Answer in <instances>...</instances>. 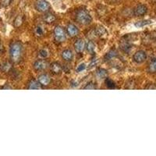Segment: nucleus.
Returning <instances> with one entry per match:
<instances>
[{
    "label": "nucleus",
    "mask_w": 156,
    "mask_h": 156,
    "mask_svg": "<svg viewBox=\"0 0 156 156\" xmlns=\"http://www.w3.org/2000/svg\"><path fill=\"white\" fill-rule=\"evenodd\" d=\"M23 45L19 41H14L10 44L9 47V56L12 62L16 63L20 62L22 56Z\"/></svg>",
    "instance_id": "obj_1"
},
{
    "label": "nucleus",
    "mask_w": 156,
    "mask_h": 156,
    "mask_svg": "<svg viewBox=\"0 0 156 156\" xmlns=\"http://www.w3.org/2000/svg\"><path fill=\"white\" fill-rule=\"evenodd\" d=\"M76 20L82 25H89L92 22V16L87 9H82L78 10L76 13Z\"/></svg>",
    "instance_id": "obj_2"
},
{
    "label": "nucleus",
    "mask_w": 156,
    "mask_h": 156,
    "mask_svg": "<svg viewBox=\"0 0 156 156\" xmlns=\"http://www.w3.org/2000/svg\"><path fill=\"white\" fill-rule=\"evenodd\" d=\"M53 34L55 41H57L58 42H62L66 40V32L62 26H56L54 29Z\"/></svg>",
    "instance_id": "obj_3"
},
{
    "label": "nucleus",
    "mask_w": 156,
    "mask_h": 156,
    "mask_svg": "<svg viewBox=\"0 0 156 156\" xmlns=\"http://www.w3.org/2000/svg\"><path fill=\"white\" fill-rule=\"evenodd\" d=\"M34 8L40 12H46L50 9V4L47 0H35Z\"/></svg>",
    "instance_id": "obj_4"
},
{
    "label": "nucleus",
    "mask_w": 156,
    "mask_h": 156,
    "mask_svg": "<svg viewBox=\"0 0 156 156\" xmlns=\"http://www.w3.org/2000/svg\"><path fill=\"white\" fill-rule=\"evenodd\" d=\"M147 59V54L143 50H139L136 51L133 55V60L136 63H143Z\"/></svg>",
    "instance_id": "obj_5"
},
{
    "label": "nucleus",
    "mask_w": 156,
    "mask_h": 156,
    "mask_svg": "<svg viewBox=\"0 0 156 156\" xmlns=\"http://www.w3.org/2000/svg\"><path fill=\"white\" fill-rule=\"evenodd\" d=\"M33 67H34V69L36 71L44 70V69L48 67V62H47L46 60H44V58L37 59L33 64Z\"/></svg>",
    "instance_id": "obj_6"
},
{
    "label": "nucleus",
    "mask_w": 156,
    "mask_h": 156,
    "mask_svg": "<svg viewBox=\"0 0 156 156\" xmlns=\"http://www.w3.org/2000/svg\"><path fill=\"white\" fill-rule=\"evenodd\" d=\"M147 7L144 4H139L133 9V15L135 16H143L147 13Z\"/></svg>",
    "instance_id": "obj_7"
},
{
    "label": "nucleus",
    "mask_w": 156,
    "mask_h": 156,
    "mask_svg": "<svg viewBox=\"0 0 156 156\" xmlns=\"http://www.w3.org/2000/svg\"><path fill=\"white\" fill-rule=\"evenodd\" d=\"M50 70L53 74L58 75L62 72V66L59 62H54L50 64Z\"/></svg>",
    "instance_id": "obj_8"
},
{
    "label": "nucleus",
    "mask_w": 156,
    "mask_h": 156,
    "mask_svg": "<svg viewBox=\"0 0 156 156\" xmlns=\"http://www.w3.org/2000/svg\"><path fill=\"white\" fill-rule=\"evenodd\" d=\"M66 31H67V34H69L70 37H74L78 35L79 34V29L76 27V25L73 24V23H69L66 27Z\"/></svg>",
    "instance_id": "obj_9"
},
{
    "label": "nucleus",
    "mask_w": 156,
    "mask_h": 156,
    "mask_svg": "<svg viewBox=\"0 0 156 156\" xmlns=\"http://www.w3.org/2000/svg\"><path fill=\"white\" fill-rule=\"evenodd\" d=\"M37 80H38V82L42 87L43 86L45 87V86L49 85L50 83H51V77L46 73H43V74L39 75Z\"/></svg>",
    "instance_id": "obj_10"
},
{
    "label": "nucleus",
    "mask_w": 156,
    "mask_h": 156,
    "mask_svg": "<svg viewBox=\"0 0 156 156\" xmlns=\"http://www.w3.org/2000/svg\"><path fill=\"white\" fill-rule=\"evenodd\" d=\"M73 47H74V50L76 51V52H77V53L82 52L84 50V47H85V44H84L83 39H77L74 42Z\"/></svg>",
    "instance_id": "obj_11"
},
{
    "label": "nucleus",
    "mask_w": 156,
    "mask_h": 156,
    "mask_svg": "<svg viewBox=\"0 0 156 156\" xmlns=\"http://www.w3.org/2000/svg\"><path fill=\"white\" fill-rule=\"evenodd\" d=\"M61 56L63 60L66 61V62H70L73 60V53L72 50L70 49H65L62 51Z\"/></svg>",
    "instance_id": "obj_12"
},
{
    "label": "nucleus",
    "mask_w": 156,
    "mask_h": 156,
    "mask_svg": "<svg viewBox=\"0 0 156 156\" xmlns=\"http://www.w3.org/2000/svg\"><path fill=\"white\" fill-rule=\"evenodd\" d=\"M27 88L29 89V90H39V89L42 88V86L40 84L38 80H36L33 79V80L29 81Z\"/></svg>",
    "instance_id": "obj_13"
},
{
    "label": "nucleus",
    "mask_w": 156,
    "mask_h": 156,
    "mask_svg": "<svg viewBox=\"0 0 156 156\" xmlns=\"http://www.w3.org/2000/svg\"><path fill=\"white\" fill-rule=\"evenodd\" d=\"M43 20L46 23H48V24H51V23H54L56 20V16H55V14L51 13V12H47L44 15V17H43Z\"/></svg>",
    "instance_id": "obj_14"
},
{
    "label": "nucleus",
    "mask_w": 156,
    "mask_h": 156,
    "mask_svg": "<svg viewBox=\"0 0 156 156\" xmlns=\"http://www.w3.org/2000/svg\"><path fill=\"white\" fill-rule=\"evenodd\" d=\"M94 32H95L96 35L99 37H104L108 34L107 30L103 26H98L95 28Z\"/></svg>",
    "instance_id": "obj_15"
},
{
    "label": "nucleus",
    "mask_w": 156,
    "mask_h": 156,
    "mask_svg": "<svg viewBox=\"0 0 156 156\" xmlns=\"http://www.w3.org/2000/svg\"><path fill=\"white\" fill-rule=\"evenodd\" d=\"M96 76L99 79H105L108 76V71L103 68H98L96 71Z\"/></svg>",
    "instance_id": "obj_16"
},
{
    "label": "nucleus",
    "mask_w": 156,
    "mask_h": 156,
    "mask_svg": "<svg viewBox=\"0 0 156 156\" xmlns=\"http://www.w3.org/2000/svg\"><path fill=\"white\" fill-rule=\"evenodd\" d=\"M85 47H86V49H87V51H88L89 53L91 54V53H94V50H95L96 45H95V44H94V41H89L87 42Z\"/></svg>",
    "instance_id": "obj_17"
},
{
    "label": "nucleus",
    "mask_w": 156,
    "mask_h": 156,
    "mask_svg": "<svg viewBox=\"0 0 156 156\" xmlns=\"http://www.w3.org/2000/svg\"><path fill=\"white\" fill-rule=\"evenodd\" d=\"M152 22L151 20H140V21H137L134 23V26L136 27H144V26H147L148 24H151Z\"/></svg>",
    "instance_id": "obj_18"
},
{
    "label": "nucleus",
    "mask_w": 156,
    "mask_h": 156,
    "mask_svg": "<svg viewBox=\"0 0 156 156\" xmlns=\"http://www.w3.org/2000/svg\"><path fill=\"white\" fill-rule=\"evenodd\" d=\"M115 56H117V51L115 50L112 49L110 50L108 53H106V55H105V60H110V59L115 58Z\"/></svg>",
    "instance_id": "obj_19"
},
{
    "label": "nucleus",
    "mask_w": 156,
    "mask_h": 156,
    "mask_svg": "<svg viewBox=\"0 0 156 156\" xmlns=\"http://www.w3.org/2000/svg\"><path fill=\"white\" fill-rule=\"evenodd\" d=\"M148 71L150 73H156V58H153L149 63Z\"/></svg>",
    "instance_id": "obj_20"
},
{
    "label": "nucleus",
    "mask_w": 156,
    "mask_h": 156,
    "mask_svg": "<svg viewBox=\"0 0 156 156\" xmlns=\"http://www.w3.org/2000/svg\"><path fill=\"white\" fill-rule=\"evenodd\" d=\"M105 83H106V86L108 87V88L109 89H114L116 87V84L115 83V82L111 80V79H109V78H107L105 80Z\"/></svg>",
    "instance_id": "obj_21"
},
{
    "label": "nucleus",
    "mask_w": 156,
    "mask_h": 156,
    "mask_svg": "<svg viewBox=\"0 0 156 156\" xmlns=\"http://www.w3.org/2000/svg\"><path fill=\"white\" fill-rule=\"evenodd\" d=\"M34 34L37 37H41L44 34V30H43V27L41 26H37L34 29Z\"/></svg>",
    "instance_id": "obj_22"
},
{
    "label": "nucleus",
    "mask_w": 156,
    "mask_h": 156,
    "mask_svg": "<svg viewBox=\"0 0 156 156\" xmlns=\"http://www.w3.org/2000/svg\"><path fill=\"white\" fill-rule=\"evenodd\" d=\"M96 88H97L96 84L93 81L88 82V83L83 87V89H86V90H94V89Z\"/></svg>",
    "instance_id": "obj_23"
},
{
    "label": "nucleus",
    "mask_w": 156,
    "mask_h": 156,
    "mask_svg": "<svg viewBox=\"0 0 156 156\" xmlns=\"http://www.w3.org/2000/svg\"><path fill=\"white\" fill-rule=\"evenodd\" d=\"M39 55L41 58H45L48 56V51L46 49H41L39 51Z\"/></svg>",
    "instance_id": "obj_24"
},
{
    "label": "nucleus",
    "mask_w": 156,
    "mask_h": 156,
    "mask_svg": "<svg viewBox=\"0 0 156 156\" xmlns=\"http://www.w3.org/2000/svg\"><path fill=\"white\" fill-rule=\"evenodd\" d=\"M87 68V65L85 63H80L79 66H77V68L76 69V73H80V72H83V70H85V69Z\"/></svg>",
    "instance_id": "obj_25"
},
{
    "label": "nucleus",
    "mask_w": 156,
    "mask_h": 156,
    "mask_svg": "<svg viewBox=\"0 0 156 156\" xmlns=\"http://www.w3.org/2000/svg\"><path fill=\"white\" fill-rule=\"evenodd\" d=\"M11 1L12 0H0V5H2V7H6L11 3Z\"/></svg>",
    "instance_id": "obj_26"
},
{
    "label": "nucleus",
    "mask_w": 156,
    "mask_h": 156,
    "mask_svg": "<svg viewBox=\"0 0 156 156\" xmlns=\"http://www.w3.org/2000/svg\"><path fill=\"white\" fill-rule=\"evenodd\" d=\"M22 23V19H21V16H18L16 20H15V22H14V24L16 27H19L20 25Z\"/></svg>",
    "instance_id": "obj_27"
}]
</instances>
